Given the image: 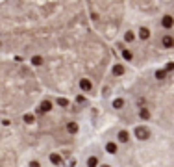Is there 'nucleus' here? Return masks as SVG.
Here are the masks:
<instances>
[{"mask_svg":"<svg viewBox=\"0 0 174 167\" xmlns=\"http://www.w3.org/2000/svg\"><path fill=\"white\" fill-rule=\"evenodd\" d=\"M133 136L137 137V139H141V141H144V139H148L150 137V130H148L146 126H135V130H133Z\"/></svg>","mask_w":174,"mask_h":167,"instance_id":"1","label":"nucleus"},{"mask_svg":"<svg viewBox=\"0 0 174 167\" xmlns=\"http://www.w3.org/2000/svg\"><path fill=\"white\" fill-rule=\"evenodd\" d=\"M50 110H52V102H50V100H43V102L39 104V108L35 110V113H37V115H43V113H48Z\"/></svg>","mask_w":174,"mask_h":167,"instance_id":"2","label":"nucleus"},{"mask_svg":"<svg viewBox=\"0 0 174 167\" xmlns=\"http://www.w3.org/2000/svg\"><path fill=\"white\" fill-rule=\"evenodd\" d=\"M161 46H163V49H172V46H174V37L169 35V34H165L161 37Z\"/></svg>","mask_w":174,"mask_h":167,"instance_id":"3","label":"nucleus"},{"mask_svg":"<svg viewBox=\"0 0 174 167\" xmlns=\"http://www.w3.org/2000/svg\"><path fill=\"white\" fill-rule=\"evenodd\" d=\"M161 26L167 28V30H170V28L174 26V17H172V15H165V17L161 19Z\"/></svg>","mask_w":174,"mask_h":167,"instance_id":"4","label":"nucleus"},{"mask_svg":"<svg viewBox=\"0 0 174 167\" xmlns=\"http://www.w3.org/2000/svg\"><path fill=\"white\" fill-rule=\"evenodd\" d=\"M80 89H82L83 93H89V91L93 89V82H91L89 78H82V80H80Z\"/></svg>","mask_w":174,"mask_h":167,"instance_id":"5","label":"nucleus"},{"mask_svg":"<svg viewBox=\"0 0 174 167\" xmlns=\"http://www.w3.org/2000/svg\"><path fill=\"white\" fill-rule=\"evenodd\" d=\"M106 152L108 154H117L119 152V145H117L115 141H108L106 143Z\"/></svg>","mask_w":174,"mask_h":167,"instance_id":"6","label":"nucleus"},{"mask_svg":"<svg viewBox=\"0 0 174 167\" xmlns=\"http://www.w3.org/2000/svg\"><path fill=\"white\" fill-rule=\"evenodd\" d=\"M117 139H119V143H128L130 141V132L128 130H120L117 134Z\"/></svg>","mask_w":174,"mask_h":167,"instance_id":"7","label":"nucleus"},{"mask_svg":"<svg viewBox=\"0 0 174 167\" xmlns=\"http://www.w3.org/2000/svg\"><path fill=\"white\" fill-rule=\"evenodd\" d=\"M61 162H63V160H61L59 154H56V152L50 154V163H52V165H61Z\"/></svg>","mask_w":174,"mask_h":167,"instance_id":"8","label":"nucleus"},{"mask_svg":"<svg viewBox=\"0 0 174 167\" xmlns=\"http://www.w3.org/2000/svg\"><path fill=\"white\" fill-rule=\"evenodd\" d=\"M67 132L69 134H76L78 132V123H72V121L67 123Z\"/></svg>","mask_w":174,"mask_h":167,"instance_id":"9","label":"nucleus"},{"mask_svg":"<svg viewBox=\"0 0 174 167\" xmlns=\"http://www.w3.org/2000/svg\"><path fill=\"white\" fill-rule=\"evenodd\" d=\"M139 37H141L143 41H146L148 37H150V30H148V28H144V26H143V28L139 30Z\"/></svg>","mask_w":174,"mask_h":167,"instance_id":"10","label":"nucleus"},{"mask_svg":"<svg viewBox=\"0 0 174 167\" xmlns=\"http://www.w3.org/2000/svg\"><path fill=\"white\" fill-rule=\"evenodd\" d=\"M139 117L143 119V121H148V119H150V111H148L146 108H141L139 110Z\"/></svg>","mask_w":174,"mask_h":167,"instance_id":"11","label":"nucleus"},{"mask_svg":"<svg viewBox=\"0 0 174 167\" xmlns=\"http://www.w3.org/2000/svg\"><path fill=\"white\" fill-rule=\"evenodd\" d=\"M113 74H115V76H120V74H124V67H122L120 63H117V65L113 67Z\"/></svg>","mask_w":174,"mask_h":167,"instance_id":"12","label":"nucleus"},{"mask_svg":"<svg viewBox=\"0 0 174 167\" xmlns=\"http://www.w3.org/2000/svg\"><path fill=\"white\" fill-rule=\"evenodd\" d=\"M87 167H98V158L96 156H89L87 158Z\"/></svg>","mask_w":174,"mask_h":167,"instance_id":"13","label":"nucleus"},{"mask_svg":"<svg viewBox=\"0 0 174 167\" xmlns=\"http://www.w3.org/2000/svg\"><path fill=\"white\" fill-rule=\"evenodd\" d=\"M22 121L26 123V125H32V123L35 121V115H34V113H26V115L22 117Z\"/></svg>","mask_w":174,"mask_h":167,"instance_id":"14","label":"nucleus"},{"mask_svg":"<svg viewBox=\"0 0 174 167\" xmlns=\"http://www.w3.org/2000/svg\"><path fill=\"white\" fill-rule=\"evenodd\" d=\"M122 58L126 60V61H132V60H133V54H132V50L124 49V50H122Z\"/></svg>","mask_w":174,"mask_h":167,"instance_id":"15","label":"nucleus"},{"mask_svg":"<svg viewBox=\"0 0 174 167\" xmlns=\"http://www.w3.org/2000/svg\"><path fill=\"white\" fill-rule=\"evenodd\" d=\"M156 78H158V80H165V78H167V71H165V69H158V71H156Z\"/></svg>","mask_w":174,"mask_h":167,"instance_id":"16","label":"nucleus"},{"mask_svg":"<svg viewBox=\"0 0 174 167\" xmlns=\"http://www.w3.org/2000/svg\"><path fill=\"white\" fill-rule=\"evenodd\" d=\"M133 39H135V34H133L132 30H128L126 34H124V41H126V43H132Z\"/></svg>","mask_w":174,"mask_h":167,"instance_id":"17","label":"nucleus"},{"mask_svg":"<svg viewBox=\"0 0 174 167\" xmlns=\"http://www.w3.org/2000/svg\"><path fill=\"white\" fill-rule=\"evenodd\" d=\"M56 104H58V106H61V108H67V106H69V100H67L65 97H59V99L56 100Z\"/></svg>","mask_w":174,"mask_h":167,"instance_id":"18","label":"nucleus"},{"mask_svg":"<svg viewBox=\"0 0 174 167\" xmlns=\"http://www.w3.org/2000/svg\"><path fill=\"white\" fill-rule=\"evenodd\" d=\"M32 65H35V67L43 65V58H41V56H34V58H32Z\"/></svg>","mask_w":174,"mask_h":167,"instance_id":"19","label":"nucleus"},{"mask_svg":"<svg viewBox=\"0 0 174 167\" xmlns=\"http://www.w3.org/2000/svg\"><path fill=\"white\" fill-rule=\"evenodd\" d=\"M122 106H124V100H122V99H115V100H113V108H117V110H120Z\"/></svg>","mask_w":174,"mask_h":167,"instance_id":"20","label":"nucleus"},{"mask_svg":"<svg viewBox=\"0 0 174 167\" xmlns=\"http://www.w3.org/2000/svg\"><path fill=\"white\" fill-rule=\"evenodd\" d=\"M165 71H167V73H172V71H174V63H172V61H169V63H167V67H165Z\"/></svg>","mask_w":174,"mask_h":167,"instance_id":"21","label":"nucleus"},{"mask_svg":"<svg viewBox=\"0 0 174 167\" xmlns=\"http://www.w3.org/2000/svg\"><path fill=\"white\" fill-rule=\"evenodd\" d=\"M30 167H41V163H39V162H35V160H34V162H30Z\"/></svg>","mask_w":174,"mask_h":167,"instance_id":"22","label":"nucleus"},{"mask_svg":"<svg viewBox=\"0 0 174 167\" xmlns=\"http://www.w3.org/2000/svg\"><path fill=\"white\" fill-rule=\"evenodd\" d=\"M98 167H111V165H108V163H102V165H98Z\"/></svg>","mask_w":174,"mask_h":167,"instance_id":"23","label":"nucleus"}]
</instances>
